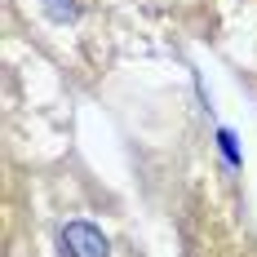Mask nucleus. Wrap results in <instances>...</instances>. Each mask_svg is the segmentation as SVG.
Masks as SVG:
<instances>
[{
    "label": "nucleus",
    "instance_id": "nucleus-1",
    "mask_svg": "<svg viewBox=\"0 0 257 257\" xmlns=\"http://www.w3.org/2000/svg\"><path fill=\"white\" fill-rule=\"evenodd\" d=\"M58 248H62V257H111L106 235L89 222H67L58 235Z\"/></svg>",
    "mask_w": 257,
    "mask_h": 257
},
{
    "label": "nucleus",
    "instance_id": "nucleus-2",
    "mask_svg": "<svg viewBox=\"0 0 257 257\" xmlns=\"http://www.w3.org/2000/svg\"><path fill=\"white\" fill-rule=\"evenodd\" d=\"M40 5H45V14H49L53 23H71V18L80 14L76 0H40Z\"/></svg>",
    "mask_w": 257,
    "mask_h": 257
}]
</instances>
